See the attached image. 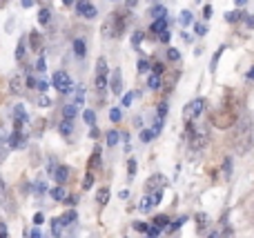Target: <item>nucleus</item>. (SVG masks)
<instances>
[{"mask_svg":"<svg viewBox=\"0 0 254 238\" xmlns=\"http://www.w3.org/2000/svg\"><path fill=\"white\" fill-rule=\"evenodd\" d=\"M185 136H188V143L192 149H203V147L207 145V141H210V127H207V125L188 123Z\"/></svg>","mask_w":254,"mask_h":238,"instance_id":"nucleus-1","label":"nucleus"},{"mask_svg":"<svg viewBox=\"0 0 254 238\" xmlns=\"http://www.w3.org/2000/svg\"><path fill=\"white\" fill-rule=\"evenodd\" d=\"M123 31H125V18L119 16V13H112L107 18V22L103 25V36L105 38H119Z\"/></svg>","mask_w":254,"mask_h":238,"instance_id":"nucleus-2","label":"nucleus"},{"mask_svg":"<svg viewBox=\"0 0 254 238\" xmlns=\"http://www.w3.org/2000/svg\"><path fill=\"white\" fill-rule=\"evenodd\" d=\"M207 109V102L203 100V98H194L192 102H188L183 109V118L188 120V123H194V120H198L203 114H205Z\"/></svg>","mask_w":254,"mask_h":238,"instance_id":"nucleus-3","label":"nucleus"},{"mask_svg":"<svg viewBox=\"0 0 254 238\" xmlns=\"http://www.w3.org/2000/svg\"><path fill=\"white\" fill-rule=\"evenodd\" d=\"M107 74H110L107 60L105 58H98L96 60V76H94V87H96V92L101 94V96L107 92Z\"/></svg>","mask_w":254,"mask_h":238,"instance_id":"nucleus-4","label":"nucleus"},{"mask_svg":"<svg viewBox=\"0 0 254 238\" xmlns=\"http://www.w3.org/2000/svg\"><path fill=\"white\" fill-rule=\"evenodd\" d=\"M52 85H54V89L61 94H71V89H74V83H71L69 74H65V71H56L52 78Z\"/></svg>","mask_w":254,"mask_h":238,"instance_id":"nucleus-5","label":"nucleus"},{"mask_svg":"<svg viewBox=\"0 0 254 238\" xmlns=\"http://www.w3.org/2000/svg\"><path fill=\"white\" fill-rule=\"evenodd\" d=\"M76 9H78V13L83 18H96V7H94L92 2H89V0H78V2H76Z\"/></svg>","mask_w":254,"mask_h":238,"instance_id":"nucleus-6","label":"nucleus"},{"mask_svg":"<svg viewBox=\"0 0 254 238\" xmlns=\"http://www.w3.org/2000/svg\"><path fill=\"white\" fill-rule=\"evenodd\" d=\"M9 147H11V149H22V147L27 145V136L22 132H18V129H13V134L11 136H9Z\"/></svg>","mask_w":254,"mask_h":238,"instance_id":"nucleus-7","label":"nucleus"},{"mask_svg":"<svg viewBox=\"0 0 254 238\" xmlns=\"http://www.w3.org/2000/svg\"><path fill=\"white\" fill-rule=\"evenodd\" d=\"M165 176H163V174H156V176H152L147 181V185H145V190L147 191H161L163 187H165Z\"/></svg>","mask_w":254,"mask_h":238,"instance_id":"nucleus-8","label":"nucleus"},{"mask_svg":"<svg viewBox=\"0 0 254 238\" xmlns=\"http://www.w3.org/2000/svg\"><path fill=\"white\" fill-rule=\"evenodd\" d=\"M110 85H112V92H114V96H121V94H123V76H121V69H114Z\"/></svg>","mask_w":254,"mask_h":238,"instance_id":"nucleus-9","label":"nucleus"},{"mask_svg":"<svg viewBox=\"0 0 254 238\" xmlns=\"http://www.w3.org/2000/svg\"><path fill=\"white\" fill-rule=\"evenodd\" d=\"M67 178H69V167H65V165H58L56 169H54V181L58 183V185H65Z\"/></svg>","mask_w":254,"mask_h":238,"instance_id":"nucleus-10","label":"nucleus"},{"mask_svg":"<svg viewBox=\"0 0 254 238\" xmlns=\"http://www.w3.org/2000/svg\"><path fill=\"white\" fill-rule=\"evenodd\" d=\"M149 31H152V34H158V36H161L163 31H170V18H161V20H154L152 25H149Z\"/></svg>","mask_w":254,"mask_h":238,"instance_id":"nucleus-11","label":"nucleus"},{"mask_svg":"<svg viewBox=\"0 0 254 238\" xmlns=\"http://www.w3.org/2000/svg\"><path fill=\"white\" fill-rule=\"evenodd\" d=\"M149 16H152L154 20H161V18H167V9L163 7V4H154V7L149 9Z\"/></svg>","mask_w":254,"mask_h":238,"instance_id":"nucleus-12","label":"nucleus"},{"mask_svg":"<svg viewBox=\"0 0 254 238\" xmlns=\"http://www.w3.org/2000/svg\"><path fill=\"white\" fill-rule=\"evenodd\" d=\"M74 53L78 58H85V53H87V45H85L83 38H76L74 40Z\"/></svg>","mask_w":254,"mask_h":238,"instance_id":"nucleus-13","label":"nucleus"},{"mask_svg":"<svg viewBox=\"0 0 254 238\" xmlns=\"http://www.w3.org/2000/svg\"><path fill=\"white\" fill-rule=\"evenodd\" d=\"M63 232H65V225L61 223V218H54L52 221V236L54 238H63Z\"/></svg>","mask_w":254,"mask_h":238,"instance_id":"nucleus-14","label":"nucleus"},{"mask_svg":"<svg viewBox=\"0 0 254 238\" xmlns=\"http://www.w3.org/2000/svg\"><path fill=\"white\" fill-rule=\"evenodd\" d=\"M76 114H78V107H76L74 102H69V105L63 107V116H65V120H74Z\"/></svg>","mask_w":254,"mask_h":238,"instance_id":"nucleus-15","label":"nucleus"},{"mask_svg":"<svg viewBox=\"0 0 254 238\" xmlns=\"http://www.w3.org/2000/svg\"><path fill=\"white\" fill-rule=\"evenodd\" d=\"M76 216H78V214H76L74 212V209H69V212H65V214H63V218H61V223H63V225H71V223H76Z\"/></svg>","mask_w":254,"mask_h":238,"instance_id":"nucleus-16","label":"nucleus"},{"mask_svg":"<svg viewBox=\"0 0 254 238\" xmlns=\"http://www.w3.org/2000/svg\"><path fill=\"white\" fill-rule=\"evenodd\" d=\"M9 151H11V147H9V143L4 141V138H0V163H2V160L9 156Z\"/></svg>","mask_w":254,"mask_h":238,"instance_id":"nucleus-17","label":"nucleus"},{"mask_svg":"<svg viewBox=\"0 0 254 238\" xmlns=\"http://www.w3.org/2000/svg\"><path fill=\"white\" fill-rule=\"evenodd\" d=\"M179 22L183 27H188V25H192V11L190 9H185V11H181V16H179Z\"/></svg>","mask_w":254,"mask_h":238,"instance_id":"nucleus-18","label":"nucleus"},{"mask_svg":"<svg viewBox=\"0 0 254 238\" xmlns=\"http://www.w3.org/2000/svg\"><path fill=\"white\" fill-rule=\"evenodd\" d=\"M147 87L156 92V89L161 87V76H156V74H149V78H147Z\"/></svg>","mask_w":254,"mask_h":238,"instance_id":"nucleus-19","label":"nucleus"},{"mask_svg":"<svg viewBox=\"0 0 254 238\" xmlns=\"http://www.w3.org/2000/svg\"><path fill=\"white\" fill-rule=\"evenodd\" d=\"M107 145L110 147H114V145H119V138H121V134L116 132V129H112V132H107Z\"/></svg>","mask_w":254,"mask_h":238,"instance_id":"nucleus-20","label":"nucleus"},{"mask_svg":"<svg viewBox=\"0 0 254 238\" xmlns=\"http://www.w3.org/2000/svg\"><path fill=\"white\" fill-rule=\"evenodd\" d=\"M225 20H228V22H239V20H243V13L239 11V9L228 11V13H225Z\"/></svg>","mask_w":254,"mask_h":238,"instance_id":"nucleus-21","label":"nucleus"},{"mask_svg":"<svg viewBox=\"0 0 254 238\" xmlns=\"http://www.w3.org/2000/svg\"><path fill=\"white\" fill-rule=\"evenodd\" d=\"M71 132H74V123H71V120H63L61 123V134L63 136H69Z\"/></svg>","mask_w":254,"mask_h":238,"instance_id":"nucleus-22","label":"nucleus"},{"mask_svg":"<svg viewBox=\"0 0 254 238\" xmlns=\"http://www.w3.org/2000/svg\"><path fill=\"white\" fill-rule=\"evenodd\" d=\"M98 203L101 205H107V200H110V190H107V187H103V190H98Z\"/></svg>","mask_w":254,"mask_h":238,"instance_id":"nucleus-23","label":"nucleus"},{"mask_svg":"<svg viewBox=\"0 0 254 238\" xmlns=\"http://www.w3.org/2000/svg\"><path fill=\"white\" fill-rule=\"evenodd\" d=\"M49 18H52V11H49V9H40L38 11V22L40 25H47Z\"/></svg>","mask_w":254,"mask_h":238,"instance_id":"nucleus-24","label":"nucleus"},{"mask_svg":"<svg viewBox=\"0 0 254 238\" xmlns=\"http://www.w3.org/2000/svg\"><path fill=\"white\" fill-rule=\"evenodd\" d=\"M52 198L54 200H65V190H63L61 185L54 187V190H52Z\"/></svg>","mask_w":254,"mask_h":238,"instance_id":"nucleus-25","label":"nucleus"},{"mask_svg":"<svg viewBox=\"0 0 254 238\" xmlns=\"http://www.w3.org/2000/svg\"><path fill=\"white\" fill-rule=\"evenodd\" d=\"M83 118H85V123L92 125V127H94V123H96V114H94V109H85Z\"/></svg>","mask_w":254,"mask_h":238,"instance_id":"nucleus-26","label":"nucleus"},{"mask_svg":"<svg viewBox=\"0 0 254 238\" xmlns=\"http://www.w3.org/2000/svg\"><path fill=\"white\" fill-rule=\"evenodd\" d=\"M121 118H123V111H121L119 107H114V109L110 111V120L112 123H121Z\"/></svg>","mask_w":254,"mask_h":238,"instance_id":"nucleus-27","label":"nucleus"},{"mask_svg":"<svg viewBox=\"0 0 254 238\" xmlns=\"http://www.w3.org/2000/svg\"><path fill=\"white\" fill-rule=\"evenodd\" d=\"M149 198H152V196H145V198L140 200V212H149V209L154 207V203Z\"/></svg>","mask_w":254,"mask_h":238,"instance_id":"nucleus-28","label":"nucleus"},{"mask_svg":"<svg viewBox=\"0 0 254 238\" xmlns=\"http://www.w3.org/2000/svg\"><path fill=\"white\" fill-rule=\"evenodd\" d=\"M83 100H85V89H83V87H78V92H76V100H74V105H76V107H80V105H83Z\"/></svg>","mask_w":254,"mask_h":238,"instance_id":"nucleus-29","label":"nucleus"},{"mask_svg":"<svg viewBox=\"0 0 254 238\" xmlns=\"http://www.w3.org/2000/svg\"><path fill=\"white\" fill-rule=\"evenodd\" d=\"M154 225H156L158 230H163L165 225H170V218H167V216H158L156 221H154Z\"/></svg>","mask_w":254,"mask_h":238,"instance_id":"nucleus-30","label":"nucleus"},{"mask_svg":"<svg viewBox=\"0 0 254 238\" xmlns=\"http://www.w3.org/2000/svg\"><path fill=\"white\" fill-rule=\"evenodd\" d=\"M152 138H154V132H152V129H143V132H140V141H143V143H149Z\"/></svg>","mask_w":254,"mask_h":238,"instance_id":"nucleus-31","label":"nucleus"},{"mask_svg":"<svg viewBox=\"0 0 254 238\" xmlns=\"http://www.w3.org/2000/svg\"><path fill=\"white\" fill-rule=\"evenodd\" d=\"M165 116H167V102H161L158 105V120H165Z\"/></svg>","mask_w":254,"mask_h":238,"instance_id":"nucleus-32","label":"nucleus"},{"mask_svg":"<svg viewBox=\"0 0 254 238\" xmlns=\"http://www.w3.org/2000/svg\"><path fill=\"white\" fill-rule=\"evenodd\" d=\"M140 43H143V31H136V34L131 36V45H134V47H138Z\"/></svg>","mask_w":254,"mask_h":238,"instance_id":"nucleus-33","label":"nucleus"},{"mask_svg":"<svg viewBox=\"0 0 254 238\" xmlns=\"http://www.w3.org/2000/svg\"><path fill=\"white\" fill-rule=\"evenodd\" d=\"M147 236H149V238H158V236H161V230H158L156 225L147 227Z\"/></svg>","mask_w":254,"mask_h":238,"instance_id":"nucleus-34","label":"nucleus"},{"mask_svg":"<svg viewBox=\"0 0 254 238\" xmlns=\"http://www.w3.org/2000/svg\"><path fill=\"white\" fill-rule=\"evenodd\" d=\"M127 174H129V178H134V174H136V160L134 158L127 163Z\"/></svg>","mask_w":254,"mask_h":238,"instance_id":"nucleus-35","label":"nucleus"},{"mask_svg":"<svg viewBox=\"0 0 254 238\" xmlns=\"http://www.w3.org/2000/svg\"><path fill=\"white\" fill-rule=\"evenodd\" d=\"M167 58H170V60H179V58H181L179 49H174V47H172V49H167Z\"/></svg>","mask_w":254,"mask_h":238,"instance_id":"nucleus-36","label":"nucleus"},{"mask_svg":"<svg viewBox=\"0 0 254 238\" xmlns=\"http://www.w3.org/2000/svg\"><path fill=\"white\" fill-rule=\"evenodd\" d=\"M16 58H18V60H22V58H25V40H20V45H18Z\"/></svg>","mask_w":254,"mask_h":238,"instance_id":"nucleus-37","label":"nucleus"},{"mask_svg":"<svg viewBox=\"0 0 254 238\" xmlns=\"http://www.w3.org/2000/svg\"><path fill=\"white\" fill-rule=\"evenodd\" d=\"M29 38H31V47H38V43H40V36H38V31H31V34H29Z\"/></svg>","mask_w":254,"mask_h":238,"instance_id":"nucleus-38","label":"nucleus"},{"mask_svg":"<svg viewBox=\"0 0 254 238\" xmlns=\"http://www.w3.org/2000/svg\"><path fill=\"white\" fill-rule=\"evenodd\" d=\"M20 85H22V78H20V76H16V78L11 80V89H13V92H18V89H20Z\"/></svg>","mask_w":254,"mask_h":238,"instance_id":"nucleus-39","label":"nucleus"},{"mask_svg":"<svg viewBox=\"0 0 254 238\" xmlns=\"http://www.w3.org/2000/svg\"><path fill=\"white\" fill-rule=\"evenodd\" d=\"M92 185H94V178H92V174H87V176H85V181H83V187H85V190H89Z\"/></svg>","mask_w":254,"mask_h":238,"instance_id":"nucleus-40","label":"nucleus"},{"mask_svg":"<svg viewBox=\"0 0 254 238\" xmlns=\"http://www.w3.org/2000/svg\"><path fill=\"white\" fill-rule=\"evenodd\" d=\"M131 100H134V94H125L123 96V107H129Z\"/></svg>","mask_w":254,"mask_h":238,"instance_id":"nucleus-41","label":"nucleus"},{"mask_svg":"<svg viewBox=\"0 0 254 238\" xmlns=\"http://www.w3.org/2000/svg\"><path fill=\"white\" fill-rule=\"evenodd\" d=\"M147 69H149V62H147V60H140V62H138V71H140V74H145Z\"/></svg>","mask_w":254,"mask_h":238,"instance_id":"nucleus-42","label":"nucleus"},{"mask_svg":"<svg viewBox=\"0 0 254 238\" xmlns=\"http://www.w3.org/2000/svg\"><path fill=\"white\" fill-rule=\"evenodd\" d=\"M196 34L198 36H205L207 34V25H201V22H198V25H196Z\"/></svg>","mask_w":254,"mask_h":238,"instance_id":"nucleus-43","label":"nucleus"},{"mask_svg":"<svg viewBox=\"0 0 254 238\" xmlns=\"http://www.w3.org/2000/svg\"><path fill=\"white\" fill-rule=\"evenodd\" d=\"M243 20H246V25L250 27V29H254V13L252 16H243Z\"/></svg>","mask_w":254,"mask_h":238,"instance_id":"nucleus-44","label":"nucleus"},{"mask_svg":"<svg viewBox=\"0 0 254 238\" xmlns=\"http://www.w3.org/2000/svg\"><path fill=\"white\" fill-rule=\"evenodd\" d=\"M36 69H38L40 74L45 71V56H40V58H38V65H36Z\"/></svg>","mask_w":254,"mask_h":238,"instance_id":"nucleus-45","label":"nucleus"},{"mask_svg":"<svg viewBox=\"0 0 254 238\" xmlns=\"http://www.w3.org/2000/svg\"><path fill=\"white\" fill-rule=\"evenodd\" d=\"M147 227L149 225H145V223H134V230H138V232H147Z\"/></svg>","mask_w":254,"mask_h":238,"instance_id":"nucleus-46","label":"nucleus"},{"mask_svg":"<svg viewBox=\"0 0 254 238\" xmlns=\"http://www.w3.org/2000/svg\"><path fill=\"white\" fill-rule=\"evenodd\" d=\"M158 40H161V43H170V31H163V34L158 36Z\"/></svg>","mask_w":254,"mask_h":238,"instance_id":"nucleus-47","label":"nucleus"},{"mask_svg":"<svg viewBox=\"0 0 254 238\" xmlns=\"http://www.w3.org/2000/svg\"><path fill=\"white\" fill-rule=\"evenodd\" d=\"M230 169H232V160L228 158V160H225V178L230 176Z\"/></svg>","mask_w":254,"mask_h":238,"instance_id":"nucleus-48","label":"nucleus"},{"mask_svg":"<svg viewBox=\"0 0 254 238\" xmlns=\"http://www.w3.org/2000/svg\"><path fill=\"white\" fill-rule=\"evenodd\" d=\"M0 238H7V225L0 223Z\"/></svg>","mask_w":254,"mask_h":238,"instance_id":"nucleus-49","label":"nucleus"},{"mask_svg":"<svg viewBox=\"0 0 254 238\" xmlns=\"http://www.w3.org/2000/svg\"><path fill=\"white\" fill-rule=\"evenodd\" d=\"M154 74H156V76L163 74V65H161V62H156V65H154Z\"/></svg>","mask_w":254,"mask_h":238,"instance_id":"nucleus-50","label":"nucleus"},{"mask_svg":"<svg viewBox=\"0 0 254 238\" xmlns=\"http://www.w3.org/2000/svg\"><path fill=\"white\" fill-rule=\"evenodd\" d=\"M38 105L47 107V105H52V100H49V98H47V96H43V98H40V100H38Z\"/></svg>","mask_w":254,"mask_h":238,"instance_id":"nucleus-51","label":"nucleus"},{"mask_svg":"<svg viewBox=\"0 0 254 238\" xmlns=\"http://www.w3.org/2000/svg\"><path fill=\"white\" fill-rule=\"evenodd\" d=\"M36 191H38V194H45V183H36Z\"/></svg>","mask_w":254,"mask_h":238,"instance_id":"nucleus-52","label":"nucleus"},{"mask_svg":"<svg viewBox=\"0 0 254 238\" xmlns=\"http://www.w3.org/2000/svg\"><path fill=\"white\" fill-rule=\"evenodd\" d=\"M45 221V216H43V214H36V216H34V223H36V225H40V223H43Z\"/></svg>","mask_w":254,"mask_h":238,"instance_id":"nucleus-53","label":"nucleus"},{"mask_svg":"<svg viewBox=\"0 0 254 238\" xmlns=\"http://www.w3.org/2000/svg\"><path fill=\"white\" fill-rule=\"evenodd\" d=\"M29 238H43V234H40V230H31Z\"/></svg>","mask_w":254,"mask_h":238,"instance_id":"nucleus-54","label":"nucleus"},{"mask_svg":"<svg viewBox=\"0 0 254 238\" xmlns=\"http://www.w3.org/2000/svg\"><path fill=\"white\" fill-rule=\"evenodd\" d=\"M67 205H76V196H69V198H67Z\"/></svg>","mask_w":254,"mask_h":238,"instance_id":"nucleus-55","label":"nucleus"},{"mask_svg":"<svg viewBox=\"0 0 254 238\" xmlns=\"http://www.w3.org/2000/svg\"><path fill=\"white\" fill-rule=\"evenodd\" d=\"M34 4V0H22V7H31Z\"/></svg>","mask_w":254,"mask_h":238,"instance_id":"nucleus-56","label":"nucleus"},{"mask_svg":"<svg viewBox=\"0 0 254 238\" xmlns=\"http://www.w3.org/2000/svg\"><path fill=\"white\" fill-rule=\"evenodd\" d=\"M246 2H248V0H234V4H237V7H243Z\"/></svg>","mask_w":254,"mask_h":238,"instance_id":"nucleus-57","label":"nucleus"},{"mask_svg":"<svg viewBox=\"0 0 254 238\" xmlns=\"http://www.w3.org/2000/svg\"><path fill=\"white\" fill-rule=\"evenodd\" d=\"M136 2H138V0H127V7H136Z\"/></svg>","mask_w":254,"mask_h":238,"instance_id":"nucleus-58","label":"nucleus"},{"mask_svg":"<svg viewBox=\"0 0 254 238\" xmlns=\"http://www.w3.org/2000/svg\"><path fill=\"white\" fill-rule=\"evenodd\" d=\"M248 78H250V80H254V67H252L250 71H248Z\"/></svg>","mask_w":254,"mask_h":238,"instance_id":"nucleus-59","label":"nucleus"},{"mask_svg":"<svg viewBox=\"0 0 254 238\" xmlns=\"http://www.w3.org/2000/svg\"><path fill=\"white\" fill-rule=\"evenodd\" d=\"M207 238H221V234H210Z\"/></svg>","mask_w":254,"mask_h":238,"instance_id":"nucleus-60","label":"nucleus"},{"mask_svg":"<svg viewBox=\"0 0 254 238\" xmlns=\"http://www.w3.org/2000/svg\"><path fill=\"white\" fill-rule=\"evenodd\" d=\"M63 2H65V4H74V0H63Z\"/></svg>","mask_w":254,"mask_h":238,"instance_id":"nucleus-61","label":"nucleus"}]
</instances>
